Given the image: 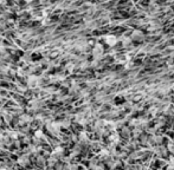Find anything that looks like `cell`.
<instances>
[{
  "label": "cell",
  "instance_id": "obj_2",
  "mask_svg": "<svg viewBox=\"0 0 174 170\" xmlns=\"http://www.w3.org/2000/svg\"><path fill=\"white\" fill-rule=\"evenodd\" d=\"M47 128H49V130H50V131H52L53 134H58V132H59V129H60V125H59V124H55V123H53V124H49V126H47Z\"/></svg>",
  "mask_w": 174,
  "mask_h": 170
},
{
  "label": "cell",
  "instance_id": "obj_5",
  "mask_svg": "<svg viewBox=\"0 0 174 170\" xmlns=\"http://www.w3.org/2000/svg\"><path fill=\"white\" fill-rule=\"evenodd\" d=\"M24 1H26V3H31V1H33V0H24Z\"/></svg>",
  "mask_w": 174,
  "mask_h": 170
},
{
  "label": "cell",
  "instance_id": "obj_3",
  "mask_svg": "<svg viewBox=\"0 0 174 170\" xmlns=\"http://www.w3.org/2000/svg\"><path fill=\"white\" fill-rule=\"evenodd\" d=\"M106 41H107L109 45H114V44L116 43V38H115V37L109 36V37H107V38H106Z\"/></svg>",
  "mask_w": 174,
  "mask_h": 170
},
{
  "label": "cell",
  "instance_id": "obj_4",
  "mask_svg": "<svg viewBox=\"0 0 174 170\" xmlns=\"http://www.w3.org/2000/svg\"><path fill=\"white\" fill-rule=\"evenodd\" d=\"M35 136H36V138H44V137H45V135L43 134L42 130H37L36 134H35Z\"/></svg>",
  "mask_w": 174,
  "mask_h": 170
},
{
  "label": "cell",
  "instance_id": "obj_6",
  "mask_svg": "<svg viewBox=\"0 0 174 170\" xmlns=\"http://www.w3.org/2000/svg\"><path fill=\"white\" fill-rule=\"evenodd\" d=\"M3 136H4V135L1 134V131H0V139H1V138H3Z\"/></svg>",
  "mask_w": 174,
  "mask_h": 170
},
{
  "label": "cell",
  "instance_id": "obj_1",
  "mask_svg": "<svg viewBox=\"0 0 174 170\" xmlns=\"http://www.w3.org/2000/svg\"><path fill=\"white\" fill-rule=\"evenodd\" d=\"M37 84H38V78L36 76H30L29 79H27V85H29V86L33 88V86H36Z\"/></svg>",
  "mask_w": 174,
  "mask_h": 170
}]
</instances>
